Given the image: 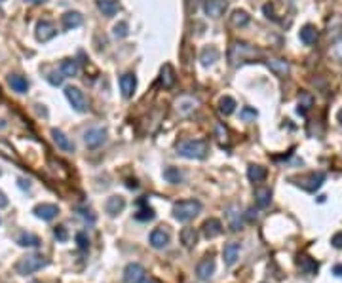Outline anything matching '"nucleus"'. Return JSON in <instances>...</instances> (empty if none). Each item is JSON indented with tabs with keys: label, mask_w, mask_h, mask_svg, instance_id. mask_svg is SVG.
I'll list each match as a JSON object with an SVG mask.
<instances>
[{
	"label": "nucleus",
	"mask_w": 342,
	"mask_h": 283,
	"mask_svg": "<svg viewBox=\"0 0 342 283\" xmlns=\"http://www.w3.org/2000/svg\"><path fill=\"white\" fill-rule=\"evenodd\" d=\"M323 183H325V173L318 171V173H310V175H306V177H300L297 185L302 186V188L308 190V192H316Z\"/></svg>",
	"instance_id": "obj_8"
},
{
	"label": "nucleus",
	"mask_w": 342,
	"mask_h": 283,
	"mask_svg": "<svg viewBox=\"0 0 342 283\" xmlns=\"http://www.w3.org/2000/svg\"><path fill=\"white\" fill-rule=\"evenodd\" d=\"M209 150V144L205 141H184L177 146V154L182 158H188V160H203L207 156Z\"/></svg>",
	"instance_id": "obj_3"
},
{
	"label": "nucleus",
	"mask_w": 342,
	"mask_h": 283,
	"mask_svg": "<svg viewBox=\"0 0 342 283\" xmlns=\"http://www.w3.org/2000/svg\"><path fill=\"white\" fill-rule=\"evenodd\" d=\"M17 243H19L21 247H38V245H40V238L34 236V234H31V232H23L21 236L17 238Z\"/></svg>",
	"instance_id": "obj_33"
},
{
	"label": "nucleus",
	"mask_w": 342,
	"mask_h": 283,
	"mask_svg": "<svg viewBox=\"0 0 342 283\" xmlns=\"http://www.w3.org/2000/svg\"><path fill=\"white\" fill-rule=\"evenodd\" d=\"M8 84L15 93H27L29 91V80L21 74H10L8 76Z\"/></svg>",
	"instance_id": "obj_21"
},
{
	"label": "nucleus",
	"mask_w": 342,
	"mask_h": 283,
	"mask_svg": "<svg viewBox=\"0 0 342 283\" xmlns=\"http://www.w3.org/2000/svg\"><path fill=\"white\" fill-rule=\"evenodd\" d=\"M331 243L335 245V247H337V249H341V247H342V232H339V234H335V236H333Z\"/></svg>",
	"instance_id": "obj_46"
},
{
	"label": "nucleus",
	"mask_w": 342,
	"mask_h": 283,
	"mask_svg": "<svg viewBox=\"0 0 342 283\" xmlns=\"http://www.w3.org/2000/svg\"><path fill=\"white\" fill-rule=\"evenodd\" d=\"M213 274H215V261L211 257H205L203 261L198 262V266H196V276H198V280L209 282V280L213 278Z\"/></svg>",
	"instance_id": "obj_11"
},
{
	"label": "nucleus",
	"mask_w": 342,
	"mask_h": 283,
	"mask_svg": "<svg viewBox=\"0 0 342 283\" xmlns=\"http://www.w3.org/2000/svg\"><path fill=\"white\" fill-rule=\"evenodd\" d=\"M264 13H266V17H270V19H276V15H274V8L270 6V4H264Z\"/></svg>",
	"instance_id": "obj_48"
},
{
	"label": "nucleus",
	"mask_w": 342,
	"mask_h": 283,
	"mask_svg": "<svg viewBox=\"0 0 342 283\" xmlns=\"http://www.w3.org/2000/svg\"><path fill=\"white\" fill-rule=\"evenodd\" d=\"M198 99L194 97H188V95H184V97H181L177 103H175V107H177V112L181 114V116H188V114H192L194 110L198 109Z\"/></svg>",
	"instance_id": "obj_15"
},
{
	"label": "nucleus",
	"mask_w": 342,
	"mask_h": 283,
	"mask_svg": "<svg viewBox=\"0 0 342 283\" xmlns=\"http://www.w3.org/2000/svg\"><path fill=\"white\" fill-rule=\"evenodd\" d=\"M297 266L300 268V272L308 274V276L316 274V272H318V268H320V266H318V262L314 261V259H310V257H304V255L297 259Z\"/></svg>",
	"instance_id": "obj_27"
},
{
	"label": "nucleus",
	"mask_w": 342,
	"mask_h": 283,
	"mask_svg": "<svg viewBox=\"0 0 342 283\" xmlns=\"http://www.w3.org/2000/svg\"><path fill=\"white\" fill-rule=\"evenodd\" d=\"M258 57H262V52H260V50H256L255 46H249V44H246V42H238V40L232 42L230 50H228V61H230V65L232 67L244 65L247 61L258 59Z\"/></svg>",
	"instance_id": "obj_1"
},
{
	"label": "nucleus",
	"mask_w": 342,
	"mask_h": 283,
	"mask_svg": "<svg viewBox=\"0 0 342 283\" xmlns=\"http://www.w3.org/2000/svg\"><path fill=\"white\" fill-rule=\"evenodd\" d=\"M270 202H272V192H270V188H255V204L260 209H264V207L270 206Z\"/></svg>",
	"instance_id": "obj_30"
},
{
	"label": "nucleus",
	"mask_w": 342,
	"mask_h": 283,
	"mask_svg": "<svg viewBox=\"0 0 342 283\" xmlns=\"http://www.w3.org/2000/svg\"><path fill=\"white\" fill-rule=\"evenodd\" d=\"M65 97L71 103V107L76 110V112H87L89 109V103H87V97L84 95V91L76 86H69L65 87Z\"/></svg>",
	"instance_id": "obj_5"
},
{
	"label": "nucleus",
	"mask_w": 342,
	"mask_h": 283,
	"mask_svg": "<svg viewBox=\"0 0 342 283\" xmlns=\"http://www.w3.org/2000/svg\"><path fill=\"white\" fill-rule=\"evenodd\" d=\"M226 220H228V226L238 232L242 230V213H240V207L238 206H230L226 209Z\"/></svg>",
	"instance_id": "obj_20"
},
{
	"label": "nucleus",
	"mask_w": 342,
	"mask_h": 283,
	"mask_svg": "<svg viewBox=\"0 0 342 283\" xmlns=\"http://www.w3.org/2000/svg\"><path fill=\"white\" fill-rule=\"evenodd\" d=\"M55 34H57V29H55V25L52 21L42 19V21L36 23V40L38 42H48V40L54 38Z\"/></svg>",
	"instance_id": "obj_10"
},
{
	"label": "nucleus",
	"mask_w": 342,
	"mask_h": 283,
	"mask_svg": "<svg viewBox=\"0 0 342 283\" xmlns=\"http://www.w3.org/2000/svg\"><path fill=\"white\" fill-rule=\"evenodd\" d=\"M27 4H44V2H48V0H25Z\"/></svg>",
	"instance_id": "obj_51"
},
{
	"label": "nucleus",
	"mask_w": 342,
	"mask_h": 283,
	"mask_svg": "<svg viewBox=\"0 0 342 283\" xmlns=\"http://www.w3.org/2000/svg\"><path fill=\"white\" fill-rule=\"evenodd\" d=\"M126 207V200L122 196H110L105 204V211H107L110 217H116L118 213H122Z\"/></svg>",
	"instance_id": "obj_18"
},
{
	"label": "nucleus",
	"mask_w": 342,
	"mask_h": 283,
	"mask_svg": "<svg viewBox=\"0 0 342 283\" xmlns=\"http://www.w3.org/2000/svg\"><path fill=\"white\" fill-rule=\"evenodd\" d=\"M124 280H126V283H143L147 280V272H145V268L141 264L131 262L124 270Z\"/></svg>",
	"instance_id": "obj_7"
},
{
	"label": "nucleus",
	"mask_w": 342,
	"mask_h": 283,
	"mask_svg": "<svg viewBox=\"0 0 342 283\" xmlns=\"http://www.w3.org/2000/svg\"><path fill=\"white\" fill-rule=\"evenodd\" d=\"M331 55L333 59H337L339 63H342V38L339 42H335V46L331 48Z\"/></svg>",
	"instance_id": "obj_42"
},
{
	"label": "nucleus",
	"mask_w": 342,
	"mask_h": 283,
	"mask_svg": "<svg viewBox=\"0 0 342 283\" xmlns=\"http://www.w3.org/2000/svg\"><path fill=\"white\" fill-rule=\"evenodd\" d=\"M112 34H114V38H126L129 34V27L126 21H120L114 25V29H112Z\"/></svg>",
	"instance_id": "obj_38"
},
{
	"label": "nucleus",
	"mask_w": 342,
	"mask_h": 283,
	"mask_svg": "<svg viewBox=\"0 0 342 283\" xmlns=\"http://www.w3.org/2000/svg\"><path fill=\"white\" fill-rule=\"evenodd\" d=\"M143 283H158V282H154V280H149V282H143Z\"/></svg>",
	"instance_id": "obj_54"
},
{
	"label": "nucleus",
	"mask_w": 342,
	"mask_h": 283,
	"mask_svg": "<svg viewBox=\"0 0 342 283\" xmlns=\"http://www.w3.org/2000/svg\"><path fill=\"white\" fill-rule=\"evenodd\" d=\"M226 10H228V2H226V0H205V2H203V11H205V15L211 17V19L223 17Z\"/></svg>",
	"instance_id": "obj_6"
},
{
	"label": "nucleus",
	"mask_w": 342,
	"mask_h": 283,
	"mask_svg": "<svg viewBox=\"0 0 342 283\" xmlns=\"http://www.w3.org/2000/svg\"><path fill=\"white\" fill-rule=\"evenodd\" d=\"M154 217H156V213H154L152 207H143L141 211H137V215H135L137 220H152Z\"/></svg>",
	"instance_id": "obj_39"
},
{
	"label": "nucleus",
	"mask_w": 342,
	"mask_h": 283,
	"mask_svg": "<svg viewBox=\"0 0 342 283\" xmlns=\"http://www.w3.org/2000/svg\"><path fill=\"white\" fill-rule=\"evenodd\" d=\"M268 67H270V71L279 78L287 76L289 71H291V65H289L285 59H270V61H268Z\"/></svg>",
	"instance_id": "obj_23"
},
{
	"label": "nucleus",
	"mask_w": 342,
	"mask_h": 283,
	"mask_svg": "<svg viewBox=\"0 0 342 283\" xmlns=\"http://www.w3.org/2000/svg\"><path fill=\"white\" fill-rule=\"evenodd\" d=\"M312 107H314V97H312L310 93H300L299 97V109H297V112L299 114H306V110H310Z\"/></svg>",
	"instance_id": "obj_37"
},
{
	"label": "nucleus",
	"mask_w": 342,
	"mask_h": 283,
	"mask_svg": "<svg viewBox=\"0 0 342 283\" xmlns=\"http://www.w3.org/2000/svg\"><path fill=\"white\" fill-rule=\"evenodd\" d=\"M97 8H99V11L103 15L112 17V15H116L118 11H120V4H118L116 0H97Z\"/></svg>",
	"instance_id": "obj_25"
},
{
	"label": "nucleus",
	"mask_w": 342,
	"mask_h": 283,
	"mask_svg": "<svg viewBox=\"0 0 342 283\" xmlns=\"http://www.w3.org/2000/svg\"><path fill=\"white\" fill-rule=\"evenodd\" d=\"M219 50L215 48V46H205L202 50V54H200V61H202L203 67H211L219 59Z\"/></svg>",
	"instance_id": "obj_26"
},
{
	"label": "nucleus",
	"mask_w": 342,
	"mask_h": 283,
	"mask_svg": "<svg viewBox=\"0 0 342 283\" xmlns=\"http://www.w3.org/2000/svg\"><path fill=\"white\" fill-rule=\"evenodd\" d=\"M32 283H40V282H32Z\"/></svg>",
	"instance_id": "obj_55"
},
{
	"label": "nucleus",
	"mask_w": 342,
	"mask_h": 283,
	"mask_svg": "<svg viewBox=\"0 0 342 283\" xmlns=\"http://www.w3.org/2000/svg\"><path fill=\"white\" fill-rule=\"evenodd\" d=\"M82 23H84V17H82V13H78V11H67L63 15V25L67 31L78 29Z\"/></svg>",
	"instance_id": "obj_24"
},
{
	"label": "nucleus",
	"mask_w": 342,
	"mask_h": 283,
	"mask_svg": "<svg viewBox=\"0 0 342 283\" xmlns=\"http://www.w3.org/2000/svg\"><path fill=\"white\" fill-rule=\"evenodd\" d=\"M52 137H54V142L61 148V150H65V152H73V150H75V142L71 141L63 131L52 130Z\"/></svg>",
	"instance_id": "obj_19"
},
{
	"label": "nucleus",
	"mask_w": 342,
	"mask_h": 283,
	"mask_svg": "<svg viewBox=\"0 0 342 283\" xmlns=\"http://www.w3.org/2000/svg\"><path fill=\"white\" fill-rule=\"evenodd\" d=\"M249 13H247L246 10H236L232 15H230V23H232V27H246L247 23H249Z\"/></svg>",
	"instance_id": "obj_36"
},
{
	"label": "nucleus",
	"mask_w": 342,
	"mask_h": 283,
	"mask_svg": "<svg viewBox=\"0 0 342 283\" xmlns=\"http://www.w3.org/2000/svg\"><path fill=\"white\" fill-rule=\"evenodd\" d=\"M181 243L186 249H192L198 243V232L196 228H182L181 230Z\"/></svg>",
	"instance_id": "obj_28"
},
{
	"label": "nucleus",
	"mask_w": 342,
	"mask_h": 283,
	"mask_svg": "<svg viewBox=\"0 0 342 283\" xmlns=\"http://www.w3.org/2000/svg\"><path fill=\"white\" fill-rule=\"evenodd\" d=\"M200 211H202V204L198 200H182V202H177L173 206V218L179 222H188Z\"/></svg>",
	"instance_id": "obj_2"
},
{
	"label": "nucleus",
	"mask_w": 342,
	"mask_h": 283,
	"mask_svg": "<svg viewBox=\"0 0 342 283\" xmlns=\"http://www.w3.org/2000/svg\"><path fill=\"white\" fill-rule=\"evenodd\" d=\"M240 116H242V120H255L256 118V110L255 109H249V107H246V109H242V112H240Z\"/></svg>",
	"instance_id": "obj_43"
},
{
	"label": "nucleus",
	"mask_w": 342,
	"mask_h": 283,
	"mask_svg": "<svg viewBox=\"0 0 342 283\" xmlns=\"http://www.w3.org/2000/svg\"><path fill=\"white\" fill-rule=\"evenodd\" d=\"M170 232L166 228H156L150 232V245L154 249H166L170 245Z\"/></svg>",
	"instance_id": "obj_12"
},
{
	"label": "nucleus",
	"mask_w": 342,
	"mask_h": 283,
	"mask_svg": "<svg viewBox=\"0 0 342 283\" xmlns=\"http://www.w3.org/2000/svg\"><path fill=\"white\" fill-rule=\"evenodd\" d=\"M318 36H320V34H318V29H316L314 25H304L299 33L300 42L304 44V46H312V44H316Z\"/></svg>",
	"instance_id": "obj_22"
},
{
	"label": "nucleus",
	"mask_w": 342,
	"mask_h": 283,
	"mask_svg": "<svg viewBox=\"0 0 342 283\" xmlns=\"http://www.w3.org/2000/svg\"><path fill=\"white\" fill-rule=\"evenodd\" d=\"M135 89H137V78H135V74L126 72V74L120 76V91H122L124 97L129 99L135 93Z\"/></svg>",
	"instance_id": "obj_14"
},
{
	"label": "nucleus",
	"mask_w": 342,
	"mask_h": 283,
	"mask_svg": "<svg viewBox=\"0 0 342 283\" xmlns=\"http://www.w3.org/2000/svg\"><path fill=\"white\" fill-rule=\"evenodd\" d=\"M19 186H21V188H29L31 183H29V181H25V179H19Z\"/></svg>",
	"instance_id": "obj_50"
},
{
	"label": "nucleus",
	"mask_w": 342,
	"mask_h": 283,
	"mask_svg": "<svg viewBox=\"0 0 342 283\" xmlns=\"http://www.w3.org/2000/svg\"><path fill=\"white\" fill-rule=\"evenodd\" d=\"M217 137H219L221 141H226V128L223 126V124H219V126H217Z\"/></svg>",
	"instance_id": "obj_47"
},
{
	"label": "nucleus",
	"mask_w": 342,
	"mask_h": 283,
	"mask_svg": "<svg viewBox=\"0 0 342 283\" xmlns=\"http://www.w3.org/2000/svg\"><path fill=\"white\" fill-rule=\"evenodd\" d=\"M44 266H48V259L42 255H27L21 261H17L15 264V272L19 276H31V274L42 270Z\"/></svg>",
	"instance_id": "obj_4"
},
{
	"label": "nucleus",
	"mask_w": 342,
	"mask_h": 283,
	"mask_svg": "<svg viewBox=\"0 0 342 283\" xmlns=\"http://www.w3.org/2000/svg\"><path fill=\"white\" fill-rule=\"evenodd\" d=\"M287 2H293V0H287Z\"/></svg>",
	"instance_id": "obj_56"
},
{
	"label": "nucleus",
	"mask_w": 342,
	"mask_h": 283,
	"mask_svg": "<svg viewBox=\"0 0 342 283\" xmlns=\"http://www.w3.org/2000/svg\"><path fill=\"white\" fill-rule=\"evenodd\" d=\"M2 128H6V122H2V120H0V130H2Z\"/></svg>",
	"instance_id": "obj_53"
},
{
	"label": "nucleus",
	"mask_w": 342,
	"mask_h": 283,
	"mask_svg": "<svg viewBox=\"0 0 342 283\" xmlns=\"http://www.w3.org/2000/svg\"><path fill=\"white\" fill-rule=\"evenodd\" d=\"M238 257H240V243L230 241L223 247V261H225L226 266H234Z\"/></svg>",
	"instance_id": "obj_17"
},
{
	"label": "nucleus",
	"mask_w": 342,
	"mask_h": 283,
	"mask_svg": "<svg viewBox=\"0 0 342 283\" xmlns=\"http://www.w3.org/2000/svg\"><path fill=\"white\" fill-rule=\"evenodd\" d=\"M32 213L42 220H54L59 215V207L55 204H38V206L32 209Z\"/></svg>",
	"instance_id": "obj_13"
},
{
	"label": "nucleus",
	"mask_w": 342,
	"mask_h": 283,
	"mask_svg": "<svg viewBox=\"0 0 342 283\" xmlns=\"http://www.w3.org/2000/svg\"><path fill=\"white\" fill-rule=\"evenodd\" d=\"M236 110V101L230 95H225V97L219 101V112L225 114V116H230Z\"/></svg>",
	"instance_id": "obj_35"
},
{
	"label": "nucleus",
	"mask_w": 342,
	"mask_h": 283,
	"mask_svg": "<svg viewBox=\"0 0 342 283\" xmlns=\"http://www.w3.org/2000/svg\"><path fill=\"white\" fill-rule=\"evenodd\" d=\"M63 80H65V76H63V72H61V71H52V72H50V76H48V82H50L52 86H61V84H63Z\"/></svg>",
	"instance_id": "obj_40"
},
{
	"label": "nucleus",
	"mask_w": 342,
	"mask_h": 283,
	"mask_svg": "<svg viewBox=\"0 0 342 283\" xmlns=\"http://www.w3.org/2000/svg\"><path fill=\"white\" fill-rule=\"evenodd\" d=\"M164 179H166L168 183H171V185H181L184 175H182V171L179 167H166V169H164Z\"/></svg>",
	"instance_id": "obj_31"
},
{
	"label": "nucleus",
	"mask_w": 342,
	"mask_h": 283,
	"mask_svg": "<svg viewBox=\"0 0 342 283\" xmlns=\"http://www.w3.org/2000/svg\"><path fill=\"white\" fill-rule=\"evenodd\" d=\"M105 139H107V130H103V128H91V130H87L84 133V142L89 148L101 146L105 142Z\"/></svg>",
	"instance_id": "obj_9"
},
{
	"label": "nucleus",
	"mask_w": 342,
	"mask_h": 283,
	"mask_svg": "<svg viewBox=\"0 0 342 283\" xmlns=\"http://www.w3.org/2000/svg\"><path fill=\"white\" fill-rule=\"evenodd\" d=\"M78 213H80V217H84L89 224H93V222H95V215H91V211H89V209L80 207V209H78Z\"/></svg>",
	"instance_id": "obj_45"
},
{
	"label": "nucleus",
	"mask_w": 342,
	"mask_h": 283,
	"mask_svg": "<svg viewBox=\"0 0 342 283\" xmlns=\"http://www.w3.org/2000/svg\"><path fill=\"white\" fill-rule=\"evenodd\" d=\"M160 82H162V86H164V87H173V86H175V72H173V67H171L170 63L162 67Z\"/></svg>",
	"instance_id": "obj_32"
},
{
	"label": "nucleus",
	"mask_w": 342,
	"mask_h": 283,
	"mask_svg": "<svg viewBox=\"0 0 342 283\" xmlns=\"http://www.w3.org/2000/svg\"><path fill=\"white\" fill-rule=\"evenodd\" d=\"M54 236L59 241H67V240H69V232H67V228H65V226H57V228L54 230Z\"/></svg>",
	"instance_id": "obj_44"
},
{
	"label": "nucleus",
	"mask_w": 342,
	"mask_h": 283,
	"mask_svg": "<svg viewBox=\"0 0 342 283\" xmlns=\"http://www.w3.org/2000/svg\"><path fill=\"white\" fill-rule=\"evenodd\" d=\"M0 2H4V0H0Z\"/></svg>",
	"instance_id": "obj_57"
},
{
	"label": "nucleus",
	"mask_w": 342,
	"mask_h": 283,
	"mask_svg": "<svg viewBox=\"0 0 342 283\" xmlns=\"http://www.w3.org/2000/svg\"><path fill=\"white\" fill-rule=\"evenodd\" d=\"M247 177H249V181H251V183H260V181H264V179H266V167L251 163V165L247 167Z\"/></svg>",
	"instance_id": "obj_29"
},
{
	"label": "nucleus",
	"mask_w": 342,
	"mask_h": 283,
	"mask_svg": "<svg viewBox=\"0 0 342 283\" xmlns=\"http://www.w3.org/2000/svg\"><path fill=\"white\" fill-rule=\"evenodd\" d=\"M76 243H78V249L82 251H86L89 247V240H87V236H86L84 232H78L76 234Z\"/></svg>",
	"instance_id": "obj_41"
},
{
	"label": "nucleus",
	"mask_w": 342,
	"mask_h": 283,
	"mask_svg": "<svg viewBox=\"0 0 342 283\" xmlns=\"http://www.w3.org/2000/svg\"><path fill=\"white\" fill-rule=\"evenodd\" d=\"M61 72H63L65 78H73L78 74V63H76L75 59H63V63H61V69H59Z\"/></svg>",
	"instance_id": "obj_34"
},
{
	"label": "nucleus",
	"mask_w": 342,
	"mask_h": 283,
	"mask_svg": "<svg viewBox=\"0 0 342 283\" xmlns=\"http://www.w3.org/2000/svg\"><path fill=\"white\" fill-rule=\"evenodd\" d=\"M337 118H339V122H341V126H342V110H339V114H337Z\"/></svg>",
	"instance_id": "obj_52"
},
{
	"label": "nucleus",
	"mask_w": 342,
	"mask_h": 283,
	"mask_svg": "<svg viewBox=\"0 0 342 283\" xmlns=\"http://www.w3.org/2000/svg\"><path fill=\"white\" fill-rule=\"evenodd\" d=\"M221 234H223V222L219 218H209V220L203 222V236L207 240H213Z\"/></svg>",
	"instance_id": "obj_16"
},
{
	"label": "nucleus",
	"mask_w": 342,
	"mask_h": 283,
	"mask_svg": "<svg viewBox=\"0 0 342 283\" xmlns=\"http://www.w3.org/2000/svg\"><path fill=\"white\" fill-rule=\"evenodd\" d=\"M6 206H8V198H6V194L0 190V209H4Z\"/></svg>",
	"instance_id": "obj_49"
}]
</instances>
